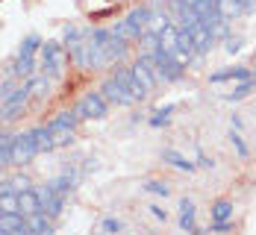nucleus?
Listing matches in <instances>:
<instances>
[{
  "mask_svg": "<svg viewBox=\"0 0 256 235\" xmlns=\"http://www.w3.org/2000/svg\"><path fill=\"white\" fill-rule=\"evenodd\" d=\"M42 74L44 77H62V68H65V44L62 41H44L42 44V62H38Z\"/></svg>",
  "mask_w": 256,
  "mask_h": 235,
  "instance_id": "nucleus-1",
  "label": "nucleus"
},
{
  "mask_svg": "<svg viewBox=\"0 0 256 235\" xmlns=\"http://www.w3.org/2000/svg\"><path fill=\"white\" fill-rule=\"evenodd\" d=\"M150 56H154L156 74H159V79H162V82H177V79L182 77V71H186V68L180 65V62L174 59V56H171V53H165L162 47H156Z\"/></svg>",
  "mask_w": 256,
  "mask_h": 235,
  "instance_id": "nucleus-2",
  "label": "nucleus"
},
{
  "mask_svg": "<svg viewBox=\"0 0 256 235\" xmlns=\"http://www.w3.org/2000/svg\"><path fill=\"white\" fill-rule=\"evenodd\" d=\"M106 103H109V100L103 97L100 91H88L74 109H77L80 121H86V118H98V121H100V118H106V112H109V106Z\"/></svg>",
  "mask_w": 256,
  "mask_h": 235,
  "instance_id": "nucleus-3",
  "label": "nucleus"
},
{
  "mask_svg": "<svg viewBox=\"0 0 256 235\" xmlns=\"http://www.w3.org/2000/svg\"><path fill=\"white\" fill-rule=\"evenodd\" d=\"M36 156H38V147H36L30 132L12 135V165H30Z\"/></svg>",
  "mask_w": 256,
  "mask_h": 235,
  "instance_id": "nucleus-4",
  "label": "nucleus"
},
{
  "mask_svg": "<svg viewBox=\"0 0 256 235\" xmlns=\"http://www.w3.org/2000/svg\"><path fill=\"white\" fill-rule=\"evenodd\" d=\"M100 94L106 97V100H109V103H115V106H132V103H136V97H132L127 88H124V85H121V82L115 79V74L103 79Z\"/></svg>",
  "mask_w": 256,
  "mask_h": 235,
  "instance_id": "nucleus-5",
  "label": "nucleus"
},
{
  "mask_svg": "<svg viewBox=\"0 0 256 235\" xmlns=\"http://www.w3.org/2000/svg\"><path fill=\"white\" fill-rule=\"evenodd\" d=\"M132 74L138 77V82L148 88V91H154L156 82H159V74H156V62L150 53H144V56H138V62L132 65Z\"/></svg>",
  "mask_w": 256,
  "mask_h": 235,
  "instance_id": "nucleus-6",
  "label": "nucleus"
},
{
  "mask_svg": "<svg viewBox=\"0 0 256 235\" xmlns=\"http://www.w3.org/2000/svg\"><path fill=\"white\" fill-rule=\"evenodd\" d=\"M115 79H118V82L127 88V91L132 94V97H136V100H138V103H142V100L150 94V91H148V88L138 82V77L132 74V68H115Z\"/></svg>",
  "mask_w": 256,
  "mask_h": 235,
  "instance_id": "nucleus-7",
  "label": "nucleus"
},
{
  "mask_svg": "<svg viewBox=\"0 0 256 235\" xmlns=\"http://www.w3.org/2000/svg\"><path fill=\"white\" fill-rule=\"evenodd\" d=\"M26 100H30V88H26V82H24V85H18V88H15V94H12V97L3 103V121H15V118L24 112Z\"/></svg>",
  "mask_w": 256,
  "mask_h": 235,
  "instance_id": "nucleus-8",
  "label": "nucleus"
},
{
  "mask_svg": "<svg viewBox=\"0 0 256 235\" xmlns=\"http://www.w3.org/2000/svg\"><path fill=\"white\" fill-rule=\"evenodd\" d=\"M24 235L30 233V224H26V215L24 212H6L0 215V235Z\"/></svg>",
  "mask_w": 256,
  "mask_h": 235,
  "instance_id": "nucleus-9",
  "label": "nucleus"
},
{
  "mask_svg": "<svg viewBox=\"0 0 256 235\" xmlns=\"http://www.w3.org/2000/svg\"><path fill=\"white\" fill-rule=\"evenodd\" d=\"M36 191H38V197H42V209L48 212L50 218H59V215H62V206H65V197L56 194L50 185H42V188H36Z\"/></svg>",
  "mask_w": 256,
  "mask_h": 235,
  "instance_id": "nucleus-10",
  "label": "nucleus"
},
{
  "mask_svg": "<svg viewBox=\"0 0 256 235\" xmlns=\"http://www.w3.org/2000/svg\"><path fill=\"white\" fill-rule=\"evenodd\" d=\"M188 32H192V41H194V53L198 56H204V53L212 50V44H215V32L212 29H206L200 21L194 26H188Z\"/></svg>",
  "mask_w": 256,
  "mask_h": 235,
  "instance_id": "nucleus-11",
  "label": "nucleus"
},
{
  "mask_svg": "<svg viewBox=\"0 0 256 235\" xmlns=\"http://www.w3.org/2000/svg\"><path fill=\"white\" fill-rule=\"evenodd\" d=\"M26 224H30V233H36V235H50L53 233V218L44 209L26 215Z\"/></svg>",
  "mask_w": 256,
  "mask_h": 235,
  "instance_id": "nucleus-12",
  "label": "nucleus"
},
{
  "mask_svg": "<svg viewBox=\"0 0 256 235\" xmlns=\"http://www.w3.org/2000/svg\"><path fill=\"white\" fill-rule=\"evenodd\" d=\"M77 121H80L77 109H65V112H59L50 124H48V130H50V132H56V130H74V127H77Z\"/></svg>",
  "mask_w": 256,
  "mask_h": 235,
  "instance_id": "nucleus-13",
  "label": "nucleus"
},
{
  "mask_svg": "<svg viewBox=\"0 0 256 235\" xmlns=\"http://www.w3.org/2000/svg\"><path fill=\"white\" fill-rule=\"evenodd\" d=\"M18 206L24 215H32V212H42V197L36 188H26V191H18Z\"/></svg>",
  "mask_w": 256,
  "mask_h": 235,
  "instance_id": "nucleus-14",
  "label": "nucleus"
},
{
  "mask_svg": "<svg viewBox=\"0 0 256 235\" xmlns=\"http://www.w3.org/2000/svg\"><path fill=\"white\" fill-rule=\"evenodd\" d=\"M26 88H30V97H36V100H42V97H48L50 94V77H26Z\"/></svg>",
  "mask_w": 256,
  "mask_h": 235,
  "instance_id": "nucleus-15",
  "label": "nucleus"
},
{
  "mask_svg": "<svg viewBox=\"0 0 256 235\" xmlns=\"http://www.w3.org/2000/svg\"><path fill=\"white\" fill-rule=\"evenodd\" d=\"M112 32H115L118 38H124L127 44H132V41H138V38H142V29H138L136 24H130L127 18H124V21H115Z\"/></svg>",
  "mask_w": 256,
  "mask_h": 235,
  "instance_id": "nucleus-16",
  "label": "nucleus"
},
{
  "mask_svg": "<svg viewBox=\"0 0 256 235\" xmlns=\"http://www.w3.org/2000/svg\"><path fill=\"white\" fill-rule=\"evenodd\" d=\"M32 135V141H36V147H38V153H48L56 147V141H53V132L48 127H36V130H30Z\"/></svg>",
  "mask_w": 256,
  "mask_h": 235,
  "instance_id": "nucleus-17",
  "label": "nucleus"
},
{
  "mask_svg": "<svg viewBox=\"0 0 256 235\" xmlns=\"http://www.w3.org/2000/svg\"><path fill=\"white\" fill-rule=\"evenodd\" d=\"M162 162L174 165V168H180V171H194V168H198L194 162H188V159L182 156V153H177V150H162Z\"/></svg>",
  "mask_w": 256,
  "mask_h": 235,
  "instance_id": "nucleus-18",
  "label": "nucleus"
},
{
  "mask_svg": "<svg viewBox=\"0 0 256 235\" xmlns=\"http://www.w3.org/2000/svg\"><path fill=\"white\" fill-rule=\"evenodd\" d=\"M32 71H36V56H18V62H15V68L9 71L12 77H32Z\"/></svg>",
  "mask_w": 256,
  "mask_h": 235,
  "instance_id": "nucleus-19",
  "label": "nucleus"
},
{
  "mask_svg": "<svg viewBox=\"0 0 256 235\" xmlns=\"http://www.w3.org/2000/svg\"><path fill=\"white\" fill-rule=\"evenodd\" d=\"M168 24H171V15H168V12H162V9H150V18H148V29H150V32L159 35Z\"/></svg>",
  "mask_w": 256,
  "mask_h": 235,
  "instance_id": "nucleus-20",
  "label": "nucleus"
},
{
  "mask_svg": "<svg viewBox=\"0 0 256 235\" xmlns=\"http://www.w3.org/2000/svg\"><path fill=\"white\" fill-rule=\"evenodd\" d=\"M127 53H130V47H127V41L124 38H112V44L106 47V56H109V62H124L127 59Z\"/></svg>",
  "mask_w": 256,
  "mask_h": 235,
  "instance_id": "nucleus-21",
  "label": "nucleus"
},
{
  "mask_svg": "<svg viewBox=\"0 0 256 235\" xmlns=\"http://www.w3.org/2000/svg\"><path fill=\"white\" fill-rule=\"evenodd\" d=\"M248 77H250V68H227V71L212 74L209 82H227V79H248Z\"/></svg>",
  "mask_w": 256,
  "mask_h": 235,
  "instance_id": "nucleus-22",
  "label": "nucleus"
},
{
  "mask_svg": "<svg viewBox=\"0 0 256 235\" xmlns=\"http://www.w3.org/2000/svg\"><path fill=\"white\" fill-rule=\"evenodd\" d=\"M177 32H180V26H174V24H168L162 32H159V41H162V50L165 53L177 50Z\"/></svg>",
  "mask_w": 256,
  "mask_h": 235,
  "instance_id": "nucleus-23",
  "label": "nucleus"
},
{
  "mask_svg": "<svg viewBox=\"0 0 256 235\" xmlns=\"http://www.w3.org/2000/svg\"><path fill=\"white\" fill-rule=\"evenodd\" d=\"M148 18H150V9H148V6H138V9H130L127 12V21L130 24H136L142 32L148 29Z\"/></svg>",
  "mask_w": 256,
  "mask_h": 235,
  "instance_id": "nucleus-24",
  "label": "nucleus"
},
{
  "mask_svg": "<svg viewBox=\"0 0 256 235\" xmlns=\"http://www.w3.org/2000/svg\"><path fill=\"white\" fill-rule=\"evenodd\" d=\"M256 88V82H254V77H248V79H238V85L232 88L230 94H227V100H244L250 91Z\"/></svg>",
  "mask_w": 256,
  "mask_h": 235,
  "instance_id": "nucleus-25",
  "label": "nucleus"
},
{
  "mask_svg": "<svg viewBox=\"0 0 256 235\" xmlns=\"http://www.w3.org/2000/svg\"><path fill=\"white\" fill-rule=\"evenodd\" d=\"M6 212H21L18 191H0V215H6Z\"/></svg>",
  "mask_w": 256,
  "mask_h": 235,
  "instance_id": "nucleus-26",
  "label": "nucleus"
},
{
  "mask_svg": "<svg viewBox=\"0 0 256 235\" xmlns=\"http://www.w3.org/2000/svg\"><path fill=\"white\" fill-rule=\"evenodd\" d=\"M42 38L38 35H26L24 41H21V47H18V56H36V53L42 50Z\"/></svg>",
  "mask_w": 256,
  "mask_h": 235,
  "instance_id": "nucleus-27",
  "label": "nucleus"
},
{
  "mask_svg": "<svg viewBox=\"0 0 256 235\" xmlns=\"http://www.w3.org/2000/svg\"><path fill=\"white\" fill-rule=\"evenodd\" d=\"M212 221H232V203L230 200H218L212 206Z\"/></svg>",
  "mask_w": 256,
  "mask_h": 235,
  "instance_id": "nucleus-28",
  "label": "nucleus"
},
{
  "mask_svg": "<svg viewBox=\"0 0 256 235\" xmlns=\"http://www.w3.org/2000/svg\"><path fill=\"white\" fill-rule=\"evenodd\" d=\"M48 185H50V188L56 191V194H62V197H65V194H71V188H74V180H71L68 174H62V177H56V180H50Z\"/></svg>",
  "mask_w": 256,
  "mask_h": 235,
  "instance_id": "nucleus-29",
  "label": "nucleus"
},
{
  "mask_svg": "<svg viewBox=\"0 0 256 235\" xmlns=\"http://www.w3.org/2000/svg\"><path fill=\"white\" fill-rule=\"evenodd\" d=\"M88 38H92V41H94L98 47H103V50H106V47L112 44L115 32H112V29H92V32H88Z\"/></svg>",
  "mask_w": 256,
  "mask_h": 235,
  "instance_id": "nucleus-30",
  "label": "nucleus"
},
{
  "mask_svg": "<svg viewBox=\"0 0 256 235\" xmlns=\"http://www.w3.org/2000/svg\"><path fill=\"white\" fill-rule=\"evenodd\" d=\"M171 112H174V103L162 106V109H156V115L150 118V127H165L168 121H171Z\"/></svg>",
  "mask_w": 256,
  "mask_h": 235,
  "instance_id": "nucleus-31",
  "label": "nucleus"
},
{
  "mask_svg": "<svg viewBox=\"0 0 256 235\" xmlns=\"http://www.w3.org/2000/svg\"><path fill=\"white\" fill-rule=\"evenodd\" d=\"M144 191L159 194V197H168V194H171V185L165 183V180H150V183H144Z\"/></svg>",
  "mask_w": 256,
  "mask_h": 235,
  "instance_id": "nucleus-32",
  "label": "nucleus"
},
{
  "mask_svg": "<svg viewBox=\"0 0 256 235\" xmlns=\"http://www.w3.org/2000/svg\"><path fill=\"white\" fill-rule=\"evenodd\" d=\"M180 230H186V233H198L194 212H180Z\"/></svg>",
  "mask_w": 256,
  "mask_h": 235,
  "instance_id": "nucleus-33",
  "label": "nucleus"
},
{
  "mask_svg": "<svg viewBox=\"0 0 256 235\" xmlns=\"http://www.w3.org/2000/svg\"><path fill=\"white\" fill-rule=\"evenodd\" d=\"M53 141H56V147L71 144V141H74V130H56L53 132Z\"/></svg>",
  "mask_w": 256,
  "mask_h": 235,
  "instance_id": "nucleus-34",
  "label": "nucleus"
},
{
  "mask_svg": "<svg viewBox=\"0 0 256 235\" xmlns=\"http://www.w3.org/2000/svg\"><path fill=\"white\" fill-rule=\"evenodd\" d=\"M230 141H232V147H236V153H238V156H242V159L248 156V144L242 141V135H238V132H230Z\"/></svg>",
  "mask_w": 256,
  "mask_h": 235,
  "instance_id": "nucleus-35",
  "label": "nucleus"
},
{
  "mask_svg": "<svg viewBox=\"0 0 256 235\" xmlns=\"http://www.w3.org/2000/svg\"><path fill=\"white\" fill-rule=\"evenodd\" d=\"M100 230L103 233H118V230H121V221H118V218H106L100 224Z\"/></svg>",
  "mask_w": 256,
  "mask_h": 235,
  "instance_id": "nucleus-36",
  "label": "nucleus"
},
{
  "mask_svg": "<svg viewBox=\"0 0 256 235\" xmlns=\"http://www.w3.org/2000/svg\"><path fill=\"white\" fill-rule=\"evenodd\" d=\"M212 233H230L232 230V221H212V227H209Z\"/></svg>",
  "mask_w": 256,
  "mask_h": 235,
  "instance_id": "nucleus-37",
  "label": "nucleus"
},
{
  "mask_svg": "<svg viewBox=\"0 0 256 235\" xmlns=\"http://www.w3.org/2000/svg\"><path fill=\"white\" fill-rule=\"evenodd\" d=\"M12 185H15V191H26V188H32V183H30L26 177H21V174L12 177Z\"/></svg>",
  "mask_w": 256,
  "mask_h": 235,
  "instance_id": "nucleus-38",
  "label": "nucleus"
},
{
  "mask_svg": "<svg viewBox=\"0 0 256 235\" xmlns=\"http://www.w3.org/2000/svg\"><path fill=\"white\" fill-rule=\"evenodd\" d=\"M224 47H227L230 56H232V53H238V50H242V38H227V44H224Z\"/></svg>",
  "mask_w": 256,
  "mask_h": 235,
  "instance_id": "nucleus-39",
  "label": "nucleus"
},
{
  "mask_svg": "<svg viewBox=\"0 0 256 235\" xmlns=\"http://www.w3.org/2000/svg\"><path fill=\"white\" fill-rule=\"evenodd\" d=\"M150 215H154L156 221H168V212L162 209V206H150Z\"/></svg>",
  "mask_w": 256,
  "mask_h": 235,
  "instance_id": "nucleus-40",
  "label": "nucleus"
},
{
  "mask_svg": "<svg viewBox=\"0 0 256 235\" xmlns=\"http://www.w3.org/2000/svg\"><path fill=\"white\" fill-rule=\"evenodd\" d=\"M198 168H215V162H212V159H206L204 153H200V156H198Z\"/></svg>",
  "mask_w": 256,
  "mask_h": 235,
  "instance_id": "nucleus-41",
  "label": "nucleus"
},
{
  "mask_svg": "<svg viewBox=\"0 0 256 235\" xmlns=\"http://www.w3.org/2000/svg\"><path fill=\"white\" fill-rule=\"evenodd\" d=\"M150 6H162V3H168V0H148Z\"/></svg>",
  "mask_w": 256,
  "mask_h": 235,
  "instance_id": "nucleus-42",
  "label": "nucleus"
},
{
  "mask_svg": "<svg viewBox=\"0 0 256 235\" xmlns=\"http://www.w3.org/2000/svg\"><path fill=\"white\" fill-rule=\"evenodd\" d=\"M238 3H242V6H250V0H238Z\"/></svg>",
  "mask_w": 256,
  "mask_h": 235,
  "instance_id": "nucleus-43",
  "label": "nucleus"
},
{
  "mask_svg": "<svg viewBox=\"0 0 256 235\" xmlns=\"http://www.w3.org/2000/svg\"><path fill=\"white\" fill-rule=\"evenodd\" d=\"M186 3H188V6H194V3H198V0H186Z\"/></svg>",
  "mask_w": 256,
  "mask_h": 235,
  "instance_id": "nucleus-44",
  "label": "nucleus"
},
{
  "mask_svg": "<svg viewBox=\"0 0 256 235\" xmlns=\"http://www.w3.org/2000/svg\"><path fill=\"white\" fill-rule=\"evenodd\" d=\"M250 77H254V82H256V71H254V74H250Z\"/></svg>",
  "mask_w": 256,
  "mask_h": 235,
  "instance_id": "nucleus-45",
  "label": "nucleus"
},
{
  "mask_svg": "<svg viewBox=\"0 0 256 235\" xmlns=\"http://www.w3.org/2000/svg\"><path fill=\"white\" fill-rule=\"evenodd\" d=\"M121 3H130V0H121Z\"/></svg>",
  "mask_w": 256,
  "mask_h": 235,
  "instance_id": "nucleus-46",
  "label": "nucleus"
}]
</instances>
